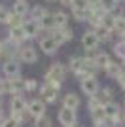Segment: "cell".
Returning a JSON list of instances; mask_svg holds the SVG:
<instances>
[{"label":"cell","instance_id":"obj_33","mask_svg":"<svg viewBox=\"0 0 125 127\" xmlns=\"http://www.w3.org/2000/svg\"><path fill=\"white\" fill-rule=\"evenodd\" d=\"M99 32H100V34H97V38H99V40H100V38H102V40H108V36H110V31H108V29L100 27Z\"/></svg>","mask_w":125,"mask_h":127},{"label":"cell","instance_id":"obj_26","mask_svg":"<svg viewBox=\"0 0 125 127\" xmlns=\"http://www.w3.org/2000/svg\"><path fill=\"white\" fill-rule=\"evenodd\" d=\"M106 72H108L112 78H118L120 76V72H121V68H120V64H116V63H110L108 66H106Z\"/></svg>","mask_w":125,"mask_h":127},{"label":"cell","instance_id":"obj_24","mask_svg":"<svg viewBox=\"0 0 125 127\" xmlns=\"http://www.w3.org/2000/svg\"><path fill=\"white\" fill-rule=\"evenodd\" d=\"M93 112V120L97 123H102L104 120H106V114H104V108L102 106H99V108H95V110H91Z\"/></svg>","mask_w":125,"mask_h":127},{"label":"cell","instance_id":"obj_36","mask_svg":"<svg viewBox=\"0 0 125 127\" xmlns=\"http://www.w3.org/2000/svg\"><path fill=\"white\" fill-rule=\"evenodd\" d=\"M118 80H120V84L125 87V70H121L120 72V76H118Z\"/></svg>","mask_w":125,"mask_h":127},{"label":"cell","instance_id":"obj_2","mask_svg":"<svg viewBox=\"0 0 125 127\" xmlns=\"http://www.w3.org/2000/svg\"><path fill=\"white\" fill-rule=\"evenodd\" d=\"M25 108H27V102H25L23 97L15 95L13 99H11V118H13L15 122L21 123V114L25 112Z\"/></svg>","mask_w":125,"mask_h":127},{"label":"cell","instance_id":"obj_15","mask_svg":"<svg viewBox=\"0 0 125 127\" xmlns=\"http://www.w3.org/2000/svg\"><path fill=\"white\" fill-rule=\"evenodd\" d=\"M25 89V80H21L19 76H15V78H10V91L11 93H21V91Z\"/></svg>","mask_w":125,"mask_h":127},{"label":"cell","instance_id":"obj_3","mask_svg":"<svg viewBox=\"0 0 125 127\" xmlns=\"http://www.w3.org/2000/svg\"><path fill=\"white\" fill-rule=\"evenodd\" d=\"M82 89H83L85 95L95 97V95H97V91H99V82H97V78H95V76H83Z\"/></svg>","mask_w":125,"mask_h":127},{"label":"cell","instance_id":"obj_18","mask_svg":"<svg viewBox=\"0 0 125 127\" xmlns=\"http://www.w3.org/2000/svg\"><path fill=\"white\" fill-rule=\"evenodd\" d=\"M93 61H95V64H97V68H106V66L112 63V61H110V57L106 55V53H99V55H97Z\"/></svg>","mask_w":125,"mask_h":127},{"label":"cell","instance_id":"obj_6","mask_svg":"<svg viewBox=\"0 0 125 127\" xmlns=\"http://www.w3.org/2000/svg\"><path fill=\"white\" fill-rule=\"evenodd\" d=\"M82 44H83V48H85V49L93 51V49L99 46V38H97V32H93V31L85 32V34H83V38H82Z\"/></svg>","mask_w":125,"mask_h":127},{"label":"cell","instance_id":"obj_27","mask_svg":"<svg viewBox=\"0 0 125 127\" xmlns=\"http://www.w3.org/2000/svg\"><path fill=\"white\" fill-rule=\"evenodd\" d=\"M10 93V78H0V95Z\"/></svg>","mask_w":125,"mask_h":127},{"label":"cell","instance_id":"obj_23","mask_svg":"<svg viewBox=\"0 0 125 127\" xmlns=\"http://www.w3.org/2000/svg\"><path fill=\"white\" fill-rule=\"evenodd\" d=\"M68 63H70V70L72 72H76V74L82 72V57H72Z\"/></svg>","mask_w":125,"mask_h":127},{"label":"cell","instance_id":"obj_17","mask_svg":"<svg viewBox=\"0 0 125 127\" xmlns=\"http://www.w3.org/2000/svg\"><path fill=\"white\" fill-rule=\"evenodd\" d=\"M6 23H8L11 29H13V27H21V25H23V17L11 11V13H8V15H6Z\"/></svg>","mask_w":125,"mask_h":127},{"label":"cell","instance_id":"obj_9","mask_svg":"<svg viewBox=\"0 0 125 127\" xmlns=\"http://www.w3.org/2000/svg\"><path fill=\"white\" fill-rule=\"evenodd\" d=\"M21 29H23V32H25V38H32L38 34V21H34V19H31V21H25L23 25H21Z\"/></svg>","mask_w":125,"mask_h":127},{"label":"cell","instance_id":"obj_35","mask_svg":"<svg viewBox=\"0 0 125 127\" xmlns=\"http://www.w3.org/2000/svg\"><path fill=\"white\" fill-rule=\"evenodd\" d=\"M99 106H102V104H100V101H99V99H95V97H91L89 108H91V110H95V108H99Z\"/></svg>","mask_w":125,"mask_h":127},{"label":"cell","instance_id":"obj_1","mask_svg":"<svg viewBox=\"0 0 125 127\" xmlns=\"http://www.w3.org/2000/svg\"><path fill=\"white\" fill-rule=\"evenodd\" d=\"M57 87H59V82H46L42 85V99L46 102H55V99H57Z\"/></svg>","mask_w":125,"mask_h":127},{"label":"cell","instance_id":"obj_25","mask_svg":"<svg viewBox=\"0 0 125 127\" xmlns=\"http://www.w3.org/2000/svg\"><path fill=\"white\" fill-rule=\"evenodd\" d=\"M116 4H118V0H99V6L102 8L104 11H110V10H114Z\"/></svg>","mask_w":125,"mask_h":127},{"label":"cell","instance_id":"obj_4","mask_svg":"<svg viewBox=\"0 0 125 127\" xmlns=\"http://www.w3.org/2000/svg\"><path fill=\"white\" fill-rule=\"evenodd\" d=\"M64 74H66L64 66H62L61 63H55V64H51V68L47 72V82H62V80H64Z\"/></svg>","mask_w":125,"mask_h":127},{"label":"cell","instance_id":"obj_32","mask_svg":"<svg viewBox=\"0 0 125 127\" xmlns=\"http://www.w3.org/2000/svg\"><path fill=\"white\" fill-rule=\"evenodd\" d=\"M110 99H112V89H104V91H102V99H100V97H99V101H100V104H102V101L110 102Z\"/></svg>","mask_w":125,"mask_h":127},{"label":"cell","instance_id":"obj_14","mask_svg":"<svg viewBox=\"0 0 125 127\" xmlns=\"http://www.w3.org/2000/svg\"><path fill=\"white\" fill-rule=\"evenodd\" d=\"M38 27L46 29V31H53V29H55V19H53V13H46V15L38 21Z\"/></svg>","mask_w":125,"mask_h":127},{"label":"cell","instance_id":"obj_8","mask_svg":"<svg viewBox=\"0 0 125 127\" xmlns=\"http://www.w3.org/2000/svg\"><path fill=\"white\" fill-rule=\"evenodd\" d=\"M57 48H59V44L53 40L51 36H47V38H42L40 40V49L44 53H47V55H51V53H55L57 51Z\"/></svg>","mask_w":125,"mask_h":127},{"label":"cell","instance_id":"obj_40","mask_svg":"<svg viewBox=\"0 0 125 127\" xmlns=\"http://www.w3.org/2000/svg\"><path fill=\"white\" fill-rule=\"evenodd\" d=\"M47 2H55V0H47Z\"/></svg>","mask_w":125,"mask_h":127},{"label":"cell","instance_id":"obj_7","mask_svg":"<svg viewBox=\"0 0 125 127\" xmlns=\"http://www.w3.org/2000/svg\"><path fill=\"white\" fill-rule=\"evenodd\" d=\"M59 122L62 123V125L66 127V125H70V123H74L76 122V114H74V110L72 108H61V112H59Z\"/></svg>","mask_w":125,"mask_h":127},{"label":"cell","instance_id":"obj_12","mask_svg":"<svg viewBox=\"0 0 125 127\" xmlns=\"http://www.w3.org/2000/svg\"><path fill=\"white\" fill-rule=\"evenodd\" d=\"M29 112H31L34 118H40V116H44V112H46V104L42 101H32L31 104H29Z\"/></svg>","mask_w":125,"mask_h":127},{"label":"cell","instance_id":"obj_20","mask_svg":"<svg viewBox=\"0 0 125 127\" xmlns=\"http://www.w3.org/2000/svg\"><path fill=\"white\" fill-rule=\"evenodd\" d=\"M53 19H55V27H66V23H68V17L64 11H55Z\"/></svg>","mask_w":125,"mask_h":127},{"label":"cell","instance_id":"obj_16","mask_svg":"<svg viewBox=\"0 0 125 127\" xmlns=\"http://www.w3.org/2000/svg\"><path fill=\"white\" fill-rule=\"evenodd\" d=\"M64 106H66V108L76 110V108L80 106V97L76 95V93H68V95L64 97Z\"/></svg>","mask_w":125,"mask_h":127},{"label":"cell","instance_id":"obj_22","mask_svg":"<svg viewBox=\"0 0 125 127\" xmlns=\"http://www.w3.org/2000/svg\"><path fill=\"white\" fill-rule=\"evenodd\" d=\"M46 13H47L46 8H42V6H34V8L31 10V15H32V19H34V21H40Z\"/></svg>","mask_w":125,"mask_h":127},{"label":"cell","instance_id":"obj_39","mask_svg":"<svg viewBox=\"0 0 125 127\" xmlns=\"http://www.w3.org/2000/svg\"><path fill=\"white\" fill-rule=\"evenodd\" d=\"M66 127H78V125H76V122H74V123H70V125H66Z\"/></svg>","mask_w":125,"mask_h":127},{"label":"cell","instance_id":"obj_38","mask_svg":"<svg viewBox=\"0 0 125 127\" xmlns=\"http://www.w3.org/2000/svg\"><path fill=\"white\" fill-rule=\"evenodd\" d=\"M61 2H62L64 6H70V2H72V0H61Z\"/></svg>","mask_w":125,"mask_h":127},{"label":"cell","instance_id":"obj_11","mask_svg":"<svg viewBox=\"0 0 125 127\" xmlns=\"http://www.w3.org/2000/svg\"><path fill=\"white\" fill-rule=\"evenodd\" d=\"M4 74L8 76V78H15V76H19V63L8 59V61L4 63Z\"/></svg>","mask_w":125,"mask_h":127},{"label":"cell","instance_id":"obj_30","mask_svg":"<svg viewBox=\"0 0 125 127\" xmlns=\"http://www.w3.org/2000/svg\"><path fill=\"white\" fill-rule=\"evenodd\" d=\"M74 17H76L78 21H83V19L87 17V10H74Z\"/></svg>","mask_w":125,"mask_h":127},{"label":"cell","instance_id":"obj_19","mask_svg":"<svg viewBox=\"0 0 125 127\" xmlns=\"http://www.w3.org/2000/svg\"><path fill=\"white\" fill-rule=\"evenodd\" d=\"M29 11V4H27L25 0H17L15 4H13V13H17V15L25 17V13Z\"/></svg>","mask_w":125,"mask_h":127},{"label":"cell","instance_id":"obj_5","mask_svg":"<svg viewBox=\"0 0 125 127\" xmlns=\"http://www.w3.org/2000/svg\"><path fill=\"white\" fill-rule=\"evenodd\" d=\"M51 38L57 44L66 42V40L72 38V29H68V27H55V29H53V36Z\"/></svg>","mask_w":125,"mask_h":127},{"label":"cell","instance_id":"obj_34","mask_svg":"<svg viewBox=\"0 0 125 127\" xmlns=\"http://www.w3.org/2000/svg\"><path fill=\"white\" fill-rule=\"evenodd\" d=\"M36 125L38 127H49V120L44 118V116H40V118H36Z\"/></svg>","mask_w":125,"mask_h":127},{"label":"cell","instance_id":"obj_10","mask_svg":"<svg viewBox=\"0 0 125 127\" xmlns=\"http://www.w3.org/2000/svg\"><path fill=\"white\" fill-rule=\"evenodd\" d=\"M102 108H104V114H106V118H108V120H118V118H120V106L116 104V102H106V104H102Z\"/></svg>","mask_w":125,"mask_h":127},{"label":"cell","instance_id":"obj_28","mask_svg":"<svg viewBox=\"0 0 125 127\" xmlns=\"http://www.w3.org/2000/svg\"><path fill=\"white\" fill-rule=\"evenodd\" d=\"M72 10H87V0H72Z\"/></svg>","mask_w":125,"mask_h":127},{"label":"cell","instance_id":"obj_21","mask_svg":"<svg viewBox=\"0 0 125 127\" xmlns=\"http://www.w3.org/2000/svg\"><path fill=\"white\" fill-rule=\"evenodd\" d=\"M10 38L13 40V42H21V40H25V32H23V29L21 27H13L10 31Z\"/></svg>","mask_w":125,"mask_h":127},{"label":"cell","instance_id":"obj_29","mask_svg":"<svg viewBox=\"0 0 125 127\" xmlns=\"http://www.w3.org/2000/svg\"><path fill=\"white\" fill-rule=\"evenodd\" d=\"M114 51H116V55H120L121 59L125 57V42H123V40H121V42H118V44H116Z\"/></svg>","mask_w":125,"mask_h":127},{"label":"cell","instance_id":"obj_41","mask_svg":"<svg viewBox=\"0 0 125 127\" xmlns=\"http://www.w3.org/2000/svg\"><path fill=\"white\" fill-rule=\"evenodd\" d=\"M123 64H125V57H123Z\"/></svg>","mask_w":125,"mask_h":127},{"label":"cell","instance_id":"obj_37","mask_svg":"<svg viewBox=\"0 0 125 127\" xmlns=\"http://www.w3.org/2000/svg\"><path fill=\"white\" fill-rule=\"evenodd\" d=\"M6 15H8V11H6L4 8L0 6V21H6Z\"/></svg>","mask_w":125,"mask_h":127},{"label":"cell","instance_id":"obj_13","mask_svg":"<svg viewBox=\"0 0 125 127\" xmlns=\"http://www.w3.org/2000/svg\"><path fill=\"white\" fill-rule=\"evenodd\" d=\"M36 51H34V48H31V46H25V48L21 49V59L25 61V63H36Z\"/></svg>","mask_w":125,"mask_h":127},{"label":"cell","instance_id":"obj_31","mask_svg":"<svg viewBox=\"0 0 125 127\" xmlns=\"http://www.w3.org/2000/svg\"><path fill=\"white\" fill-rule=\"evenodd\" d=\"M36 87H38L36 80H25V89H29V91H34Z\"/></svg>","mask_w":125,"mask_h":127}]
</instances>
